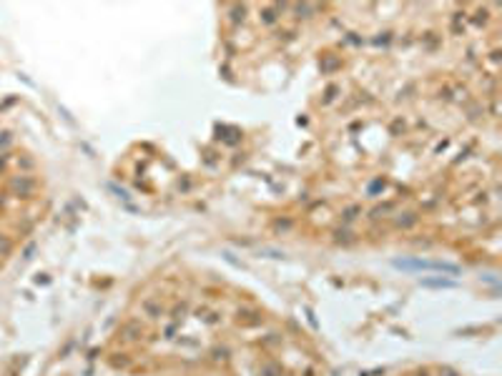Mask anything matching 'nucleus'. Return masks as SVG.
Returning a JSON list of instances; mask_svg holds the SVG:
<instances>
[{"label": "nucleus", "mask_w": 502, "mask_h": 376, "mask_svg": "<svg viewBox=\"0 0 502 376\" xmlns=\"http://www.w3.org/2000/svg\"><path fill=\"white\" fill-rule=\"evenodd\" d=\"M397 269H404V271H440V274H460V269L452 266V263H442V261H422V258H402V261H395Z\"/></svg>", "instance_id": "1"}]
</instances>
